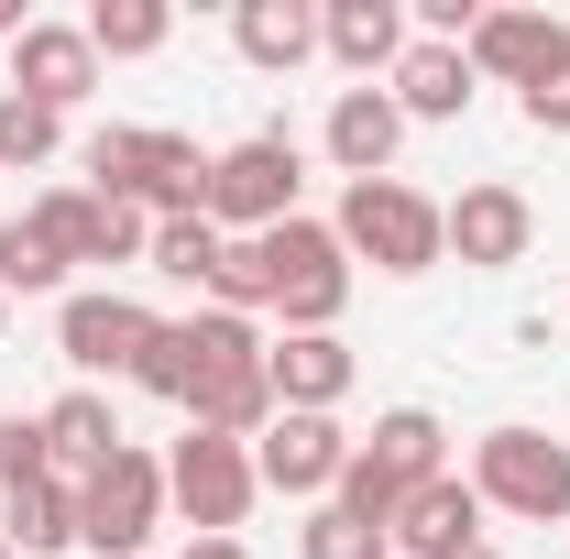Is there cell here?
Returning <instances> with one entry per match:
<instances>
[{
    "label": "cell",
    "mask_w": 570,
    "mask_h": 559,
    "mask_svg": "<svg viewBox=\"0 0 570 559\" xmlns=\"http://www.w3.org/2000/svg\"><path fill=\"white\" fill-rule=\"evenodd\" d=\"M88 187L132 198L142 219H209V154L154 121H110V133H88Z\"/></svg>",
    "instance_id": "1"
},
{
    "label": "cell",
    "mask_w": 570,
    "mask_h": 559,
    "mask_svg": "<svg viewBox=\"0 0 570 559\" xmlns=\"http://www.w3.org/2000/svg\"><path fill=\"white\" fill-rule=\"evenodd\" d=\"M450 472V428L428 418V406H384L373 418V439H352V472H341V516H362V527H384V549H395V504L417 483H439Z\"/></svg>",
    "instance_id": "2"
},
{
    "label": "cell",
    "mask_w": 570,
    "mask_h": 559,
    "mask_svg": "<svg viewBox=\"0 0 570 559\" xmlns=\"http://www.w3.org/2000/svg\"><path fill=\"white\" fill-rule=\"evenodd\" d=\"M341 253L373 264V275H428V264H450V231H439V198H417L406 176H362L341 187Z\"/></svg>",
    "instance_id": "3"
},
{
    "label": "cell",
    "mask_w": 570,
    "mask_h": 559,
    "mask_svg": "<svg viewBox=\"0 0 570 559\" xmlns=\"http://www.w3.org/2000/svg\"><path fill=\"white\" fill-rule=\"evenodd\" d=\"M461 483L483 493L494 516H527V527H549V516H570V439H549V428H483Z\"/></svg>",
    "instance_id": "4"
},
{
    "label": "cell",
    "mask_w": 570,
    "mask_h": 559,
    "mask_svg": "<svg viewBox=\"0 0 570 559\" xmlns=\"http://www.w3.org/2000/svg\"><path fill=\"white\" fill-rule=\"evenodd\" d=\"M296 143L285 133H253L230 143V154H209V231L219 242H264V231H285L296 219Z\"/></svg>",
    "instance_id": "5"
},
{
    "label": "cell",
    "mask_w": 570,
    "mask_h": 559,
    "mask_svg": "<svg viewBox=\"0 0 570 559\" xmlns=\"http://www.w3.org/2000/svg\"><path fill=\"white\" fill-rule=\"evenodd\" d=\"M154 527H165V461L154 450H110L77 483V549L88 559H142Z\"/></svg>",
    "instance_id": "6"
},
{
    "label": "cell",
    "mask_w": 570,
    "mask_h": 559,
    "mask_svg": "<svg viewBox=\"0 0 570 559\" xmlns=\"http://www.w3.org/2000/svg\"><path fill=\"white\" fill-rule=\"evenodd\" d=\"M264 264H275V318L285 330H341V307H352V253H341V231L330 219H285L264 231Z\"/></svg>",
    "instance_id": "7"
},
{
    "label": "cell",
    "mask_w": 570,
    "mask_h": 559,
    "mask_svg": "<svg viewBox=\"0 0 570 559\" xmlns=\"http://www.w3.org/2000/svg\"><path fill=\"white\" fill-rule=\"evenodd\" d=\"M253 439H209V428H187L176 450H165V516H187L198 538H230L242 516H253Z\"/></svg>",
    "instance_id": "8"
},
{
    "label": "cell",
    "mask_w": 570,
    "mask_h": 559,
    "mask_svg": "<svg viewBox=\"0 0 570 559\" xmlns=\"http://www.w3.org/2000/svg\"><path fill=\"white\" fill-rule=\"evenodd\" d=\"M33 231L77 264H142L154 253V219L132 209V198H99V187H56V198H33Z\"/></svg>",
    "instance_id": "9"
},
{
    "label": "cell",
    "mask_w": 570,
    "mask_h": 559,
    "mask_svg": "<svg viewBox=\"0 0 570 559\" xmlns=\"http://www.w3.org/2000/svg\"><path fill=\"white\" fill-rule=\"evenodd\" d=\"M154 330H165V318H154L142 296H121V285H88V296L56 307V351H67L77 373H121V384H132V362H142Z\"/></svg>",
    "instance_id": "10"
},
{
    "label": "cell",
    "mask_w": 570,
    "mask_h": 559,
    "mask_svg": "<svg viewBox=\"0 0 570 559\" xmlns=\"http://www.w3.org/2000/svg\"><path fill=\"white\" fill-rule=\"evenodd\" d=\"M341 472H352V428H341V418H285V406H275V428L253 439V483H264V493L330 504Z\"/></svg>",
    "instance_id": "11"
},
{
    "label": "cell",
    "mask_w": 570,
    "mask_h": 559,
    "mask_svg": "<svg viewBox=\"0 0 570 559\" xmlns=\"http://www.w3.org/2000/svg\"><path fill=\"white\" fill-rule=\"evenodd\" d=\"M439 231H450V253L461 264H527V242H538V209H527V187H504V176H483V187H461V198H439Z\"/></svg>",
    "instance_id": "12"
},
{
    "label": "cell",
    "mask_w": 570,
    "mask_h": 559,
    "mask_svg": "<svg viewBox=\"0 0 570 559\" xmlns=\"http://www.w3.org/2000/svg\"><path fill=\"white\" fill-rule=\"evenodd\" d=\"M461 56H472V77H504V88L527 99L538 77L570 67V22H560V11H483Z\"/></svg>",
    "instance_id": "13"
},
{
    "label": "cell",
    "mask_w": 570,
    "mask_h": 559,
    "mask_svg": "<svg viewBox=\"0 0 570 559\" xmlns=\"http://www.w3.org/2000/svg\"><path fill=\"white\" fill-rule=\"evenodd\" d=\"M264 373H275L285 418H330L352 395V341L341 330H285V341H264Z\"/></svg>",
    "instance_id": "14"
},
{
    "label": "cell",
    "mask_w": 570,
    "mask_h": 559,
    "mask_svg": "<svg viewBox=\"0 0 570 559\" xmlns=\"http://www.w3.org/2000/svg\"><path fill=\"white\" fill-rule=\"evenodd\" d=\"M406 45H417L406 33V0H318V56H341L362 88H384Z\"/></svg>",
    "instance_id": "15"
},
{
    "label": "cell",
    "mask_w": 570,
    "mask_h": 559,
    "mask_svg": "<svg viewBox=\"0 0 570 559\" xmlns=\"http://www.w3.org/2000/svg\"><path fill=\"white\" fill-rule=\"evenodd\" d=\"M11 88L45 99V110H77V99L99 88V45H88V22H33V33L11 45Z\"/></svg>",
    "instance_id": "16"
},
{
    "label": "cell",
    "mask_w": 570,
    "mask_h": 559,
    "mask_svg": "<svg viewBox=\"0 0 570 559\" xmlns=\"http://www.w3.org/2000/svg\"><path fill=\"white\" fill-rule=\"evenodd\" d=\"M395 143H406V110H395V88H341L330 99V165L341 176H395Z\"/></svg>",
    "instance_id": "17"
},
{
    "label": "cell",
    "mask_w": 570,
    "mask_h": 559,
    "mask_svg": "<svg viewBox=\"0 0 570 559\" xmlns=\"http://www.w3.org/2000/svg\"><path fill=\"white\" fill-rule=\"evenodd\" d=\"M483 538V493L461 483V472H439V483H417L406 504H395V549L406 559H450Z\"/></svg>",
    "instance_id": "18"
},
{
    "label": "cell",
    "mask_w": 570,
    "mask_h": 559,
    "mask_svg": "<svg viewBox=\"0 0 570 559\" xmlns=\"http://www.w3.org/2000/svg\"><path fill=\"white\" fill-rule=\"evenodd\" d=\"M384 88H395V110H406V121H461L483 77H472V56H461V45H428V33H417V45L395 56V77H384Z\"/></svg>",
    "instance_id": "19"
},
{
    "label": "cell",
    "mask_w": 570,
    "mask_h": 559,
    "mask_svg": "<svg viewBox=\"0 0 570 559\" xmlns=\"http://www.w3.org/2000/svg\"><path fill=\"white\" fill-rule=\"evenodd\" d=\"M230 45L264 77H296L318 56V0H242V11H230Z\"/></svg>",
    "instance_id": "20"
},
{
    "label": "cell",
    "mask_w": 570,
    "mask_h": 559,
    "mask_svg": "<svg viewBox=\"0 0 570 559\" xmlns=\"http://www.w3.org/2000/svg\"><path fill=\"white\" fill-rule=\"evenodd\" d=\"M45 439H56V472H67V483H88L110 450H132V439H121V406H110L99 384L56 395V406H45Z\"/></svg>",
    "instance_id": "21"
},
{
    "label": "cell",
    "mask_w": 570,
    "mask_h": 559,
    "mask_svg": "<svg viewBox=\"0 0 570 559\" xmlns=\"http://www.w3.org/2000/svg\"><path fill=\"white\" fill-rule=\"evenodd\" d=\"M0 538H11L22 559L77 549V483H67V472H45V483H11V493H0Z\"/></svg>",
    "instance_id": "22"
},
{
    "label": "cell",
    "mask_w": 570,
    "mask_h": 559,
    "mask_svg": "<svg viewBox=\"0 0 570 559\" xmlns=\"http://www.w3.org/2000/svg\"><path fill=\"white\" fill-rule=\"evenodd\" d=\"M132 384L154 395V406H176V418H187V395H198V318H165V330L142 341Z\"/></svg>",
    "instance_id": "23"
},
{
    "label": "cell",
    "mask_w": 570,
    "mask_h": 559,
    "mask_svg": "<svg viewBox=\"0 0 570 559\" xmlns=\"http://www.w3.org/2000/svg\"><path fill=\"white\" fill-rule=\"evenodd\" d=\"M56 143H67V110H45V99H22V88H0V165H11V176H33V165H56Z\"/></svg>",
    "instance_id": "24"
},
{
    "label": "cell",
    "mask_w": 570,
    "mask_h": 559,
    "mask_svg": "<svg viewBox=\"0 0 570 559\" xmlns=\"http://www.w3.org/2000/svg\"><path fill=\"white\" fill-rule=\"evenodd\" d=\"M219 253H230V242H219L209 219H154V253H142V264H154L165 285H198V296H209Z\"/></svg>",
    "instance_id": "25"
},
{
    "label": "cell",
    "mask_w": 570,
    "mask_h": 559,
    "mask_svg": "<svg viewBox=\"0 0 570 559\" xmlns=\"http://www.w3.org/2000/svg\"><path fill=\"white\" fill-rule=\"evenodd\" d=\"M165 33H176V11H165V0H99V11H88V45H99V67H110V56H154Z\"/></svg>",
    "instance_id": "26"
},
{
    "label": "cell",
    "mask_w": 570,
    "mask_h": 559,
    "mask_svg": "<svg viewBox=\"0 0 570 559\" xmlns=\"http://www.w3.org/2000/svg\"><path fill=\"white\" fill-rule=\"evenodd\" d=\"M56 285H67V253L33 219H0V296H56Z\"/></svg>",
    "instance_id": "27"
},
{
    "label": "cell",
    "mask_w": 570,
    "mask_h": 559,
    "mask_svg": "<svg viewBox=\"0 0 570 559\" xmlns=\"http://www.w3.org/2000/svg\"><path fill=\"white\" fill-rule=\"evenodd\" d=\"M209 307H230V318H264V307H275V264H264V242H230V253H219Z\"/></svg>",
    "instance_id": "28"
},
{
    "label": "cell",
    "mask_w": 570,
    "mask_h": 559,
    "mask_svg": "<svg viewBox=\"0 0 570 559\" xmlns=\"http://www.w3.org/2000/svg\"><path fill=\"white\" fill-rule=\"evenodd\" d=\"M296 559H384V527H362L341 504H318L307 527H296Z\"/></svg>",
    "instance_id": "29"
},
{
    "label": "cell",
    "mask_w": 570,
    "mask_h": 559,
    "mask_svg": "<svg viewBox=\"0 0 570 559\" xmlns=\"http://www.w3.org/2000/svg\"><path fill=\"white\" fill-rule=\"evenodd\" d=\"M45 472H56L45 418H0V493H11V483H45Z\"/></svg>",
    "instance_id": "30"
},
{
    "label": "cell",
    "mask_w": 570,
    "mask_h": 559,
    "mask_svg": "<svg viewBox=\"0 0 570 559\" xmlns=\"http://www.w3.org/2000/svg\"><path fill=\"white\" fill-rule=\"evenodd\" d=\"M515 110H527V133H570V67H560V77H538Z\"/></svg>",
    "instance_id": "31"
},
{
    "label": "cell",
    "mask_w": 570,
    "mask_h": 559,
    "mask_svg": "<svg viewBox=\"0 0 570 559\" xmlns=\"http://www.w3.org/2000/svg\"><path fill=\"white\" fill-rule=\"evenodd\" d=\"M176 559H253V549H242V538H187Z\"/></svg>",
    "instance_id": "32"
},
{
    "label": "cell",
    "mask_w": 570,
    "mask_h": 559,
    "mask_svg": "<svg viewBox=\"0 0 570 559\" xmlns=\"http://www.w3.org/2000/svg\"><path fill=\"white\" fill-rule=\"evenodd\" d=\"M450 559H494V538H472V549H450Z\"/></svg>",
    "instance_id": "33"
},
{
    "label": "cell",
    "mask_w": 570,
    "mask_h": 559,
    "mask_svg": "<svg viewBox=\"0 0 570 559\" xmlns=\"http://www.w3.org/2000/svg\"><path fill=\"white\" fill-rule=\"evenodd\" d=\"M0 330H11V296H0Z\"/></svg>",
    "instance_id": "34"
},
{
    "label": "cell",
    "mask_w": 570,
    "mask_h": 559,
    "mask_svg": "<svg viewBox=\"0 0 570 559\" xmlns=\"http://www.w3.org/2000/svg\"><path fill=\"white\" fill-rule=\"evenodd\" d=\"M0 559H11V538H0Z\"/></svg>",
    "instance_id": "35"
}]
</instances>
